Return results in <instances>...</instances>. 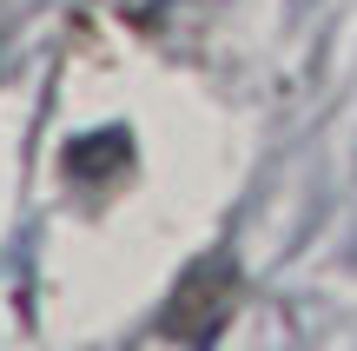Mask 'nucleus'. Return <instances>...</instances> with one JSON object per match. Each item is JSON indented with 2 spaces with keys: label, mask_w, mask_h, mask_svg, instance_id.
<instances>
[{
  "label": "nucleus",
  "mask_w": 357,
  "mask_h": 351,
  "mask_svg": "<svg viewBox=\"0 0 357 351\" xmlns=\"http://www.w3.org/2000/svg\"><path fill=\"white\" fill-rule=\"evenodd\" d=\"M238 312V272L225 259H199L185 278L172 285V305L159 312L153 338H178V345H218V331Z\"/></svg>",
  "instance_id": "f257e3e1"
},
{
  "label": "nucleus",
  "mask_w": 357,
  "mask_h": 351,
  "mask_svg": "<svg viewBox=\"0 0 357 351\" xmlns=\"http://www.w3.org/2000/svg\"><path fill=\"white\" fill-rule=\"evenodd\" d=\"M119 166H132V133H119V126L86 133V140L66 146V172H73V179H106V172H119Z\"/></svg>",
  "instance_id": "f03ea898"
}]
</instances>
